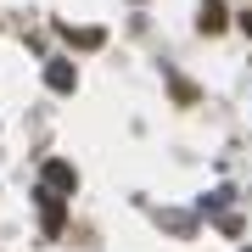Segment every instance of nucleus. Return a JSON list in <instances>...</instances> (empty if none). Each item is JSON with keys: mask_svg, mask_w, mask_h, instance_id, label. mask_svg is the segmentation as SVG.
Instances as JSON below:
<instances>
[{"mask_svg": "<svg viewBox=\"0 0 252 252\" xmlns=\"http://www.w3.org/2000/svg\"><path fill=\"white\" fill-rule=\"evenodd\" d=\"M51 84H56V90H73V73H67L62 62H56V67H51Z\"/></svg>", "mask_w": 252, "mask_h": 252, "instance_id": "obj_2", "label": "nucleus"}, {"mask_svg": "<svg viewBox=\"0 0 252 252\" xmlns=\"http://www.w3.org/2000/svg\"><path fill=\"white\" fill-rule=\"evenodd\" d=\"M202 28H207V34L224 28V6H219V0H202Z\"/></svg>", "mask_w": 252, "mask_h": 252, "instance_id": "obj_1", "label": "nucleus"}, {"mask_svg": "<svg viewBox=\"0 0 252 252\" xmlns=\"http://www.w3.org/2000/svg\"><path fill=\"white\" fill-rule=\"evenodd\" d=\"M247 34H252V17H247Z\"/></svg>", "mask_w": 252, "mask_h": 252, "instance_id": "obj_3", "label": "nucleus"}]
</instances>
